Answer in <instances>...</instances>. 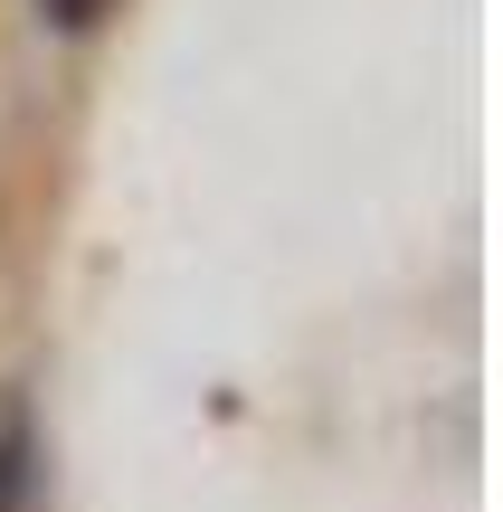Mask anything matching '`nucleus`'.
Segmentation results:
<instances>
[{
    "label": "nucleus",
    "instance_id": "nucleus-2",
    "mask_svg": "<svg viewBox=\"0 0 503 512\" xmlns=\"http://www.w3.org/2000/svg\"><path fill=\"white\" fill-rule=\"evenodd\" d=\"M105 10H114V0H38V19H48V29H95Z\"/></svg>",
    "mask_w": 503,
    "mask_h": 512
},
{
    "label": "nucleus",
    "instance_id": "nucleus-1",
    "mask_svg": "<svg viewBox=\"0 0 503 512\" xmlns=\"http://www.w3.org/2000/svg\"><path fill=\"white\" fill-rule=\"evenodd\" d=\"M0 512H48V446L19 389H0Z\"/></svg>",
    "mask_w": 503,
    "mask_h": 512
}]
</instances>
